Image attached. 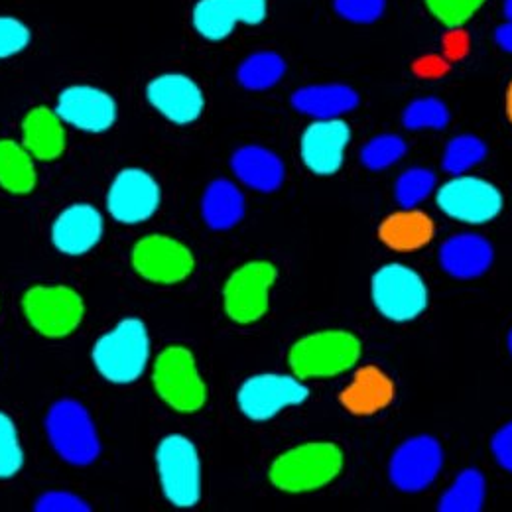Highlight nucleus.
Instances as JSON below:
<instances>
[{"instance_id":"obj_17","label":"nucleus","mask_w":512,"mask_h":512,"mask_svg":"<svg viewBox=\"0 0 512 512\" xmlns=\"http://www.w3.org/2000/svg\"><path fill=\"white\" fill-rule=\"evenodd\" d=\"M146 97L150 105L176 125L197 121L205 107V97L192 77L182 73H164L148 83Z\"/></svg>"},{"instance_id":"obj_7","label":"nucleus","mask_w":512,"mask_h":512,"mask_svg":"<svg viewBox=\"0 0 512 512\" xmlns=\"http://www.w3.org/2000/svg\"><path fill=\"white\" fill-rule=\"evenodd\" d=\"M371 292L386 320H416L428 306V288L422 276L398 262L384 264L375 272Z\"/></svg>"},{"instance_id":"obj_33","label":"nucleus","mask_w":512,"mask_h":512,"mask_svg":"<svg viewBox=\"0 0 512 512\" xmlns=\"http://www.w3.org/2000/svg\"><path fill=\"white\" fill-rule=\"evenodd\" d=\"M406 154V142L396 134H381L369 140L361 152V160L369 170H384Z\"/></svg>"},{"instance_id":"obj_3","label":"nucleus","mask_w":512,"mask_h":512,"mask_svg":"<svg viewBox=\"0 0 512 512\" xmlns=\"http://www.w3.org/2000/svg\"><path fill=\"white\" fill-rule=\"evenodd\" d=\"M361 343L347 331H318L302 337L290 351V367L298 379H327L355 367Z\"/></svg>"},{"instance_id":"obj_35","label":"nucleus","mask_w":512,"mask_h":512,"mask_svg":"<svg viewBox=\"0 0 512 512\" xmlns=\"http://www.w3.org/2000/svg\"><path fill=\"white\" fill-rule=\"evenodd\" d=\"M485 0H426L430 12L449 28L463 26Z\"/></svg>"},{"instance_id":"obj_1","label":"nucleus","mask_w":512,"mask_h":512,"mask_svg":"<svg viewBox=\"0 0 512 512\" xmlns=\"http://www.w3.org/2000/svg\"><path fill=\"white\" fill-rule=\"evenodd\" d=\"M341 469V449L329 442H312L282 453L270 467V481L286 493H310L329 485Z\"/></svg>"},{"instance_id":"obj_39","label":"nucleus","mask_w":512,"mask_h":512,"mask_svg":"<svg viewBox=\"0 0 512 512\" xmlns=\"http://www.w3.org/2000/svg\"><path fill=\"white\" fill-rule=\"evenodd\" d=\"M491 448H493V455L499 461V465L512 473V422L503 426L495 434Z\"/></svg>"},{"instance_id":"obj_19","label":"nucleus","mask_w":512,"mask_h":512,"mask_svg":"<svg viewBox=\"0 0 512 512\" xmlns=\"http://www.w3.org/2000/svg\"><path fill=\"white\" fill-rule=\"evenodd\" d=\"M103 237V217L89 203H73L64 209L52 227V241L65 255L89 253Z\"/></svg>"},{"instance_id":"obj_31","label":"nucleus","mask_w":512,"mask_h":512,"mask_svg":"<svg viewBox=\"0 0 512 512\" xmlns=\"http://www.w3.org/2000/svg\"><path fill=\"white\" fill-rule=\"evenodd\" d=\"M448 123V107L434 97L416 99L404 111V127L408 130H442Z\"/></svg>"},{"instance_id":"obj_5","label":"nucleus","mask_w":512,"mask_h":512,"mask_svg":"<svg viewBox=\"0 0 512 512\" xmlns=\"http://www.w3.org/2000/svg\"><path fill=\"white\" fill-rule=\"evenodd\" d=\"M156 467L166 499L180 507H195L201 497V463L192 440L172 434L156 449Z\"/></svg>"},{"instance_id":"obj_4","label":"nucleus","mask_w":512,"mask_h":512,"mask_svg":"<svg viewBox=\"0 0 512 512\" xmlns=\"http://www.w3.org/2000/svg\"><path fill=\"white\" fill-rule=\"evenodd\" d=\"M154 386L160 398L182 414H193L207 400L203 383L192 351L180 345L164 349L154 363Z\"/></svg>"},{"instance_id":"obj_23","label":"nucleus","mask_w":512,"mask_h":512,"mask_svg":"<svg viewBox=\"0 0 512 512\" xmlns=\"http://www.w3.org/2000/svg\"><path fill=\"white\" fill-rule=\"evenodd\" d=\"M231 166L237 178L256 192H276L284 182L282 160L262 146L239 148L233 154Z\"/></svg>"},{"instance_id":"obj_37","label":"nucleus","mask_w":512,"mask_h":512,"mask_svg":"<svg viewBox=\"0 0 512 512\" xmlns=\"http://www.w3.org/2000/svg\"><path fill=\"white\" fill-rule=\"evenodd\" d=\"M386 0H335L341 18L355 24H371L383 16Z\"/></svg>"},{"instance_id":"obj_2","label":"nucleus","mask_w":512,"mask_h":512,"mask_svg":"<svg viewBox=\"0 0 512 512\" xmlns=\"http://www.w3.org/2000/svg\"><path fill=\"white\" fill-rule=\"evenodd\" d=\"M150 359V337L146 325L136 318L123 320L99 337L93 347L97 371L111 383L128 384L140 379Z\"/></svg>"},{"instance_id":"obj_32","label":"nucleus","mask_w":512,"mask_h":512,"mask_svg":"<svg viewBox=\"0 0 512 512\" xmlns=\"http://www.w3.org/2000/svg\"><path fill=\"white\" fill-rule=\"evenodd\" d=\"M436 188V176L426 168H410L396 182V199L402 207L414 209Z\"/></svg>"},{"instance_id":"obj_44","label":"nucleus","mask_w":512,"mask_h":512,"mask_svg":"<svg viewBox=\"0 0 512 512\" xmlns=\"http://www.w3.org/2000/svg\"><path fill=\"white\" fill-rule=\"evenodd\" d=\"M505 16L512 22V0H505Z\"/></svg>"},{"instance_id":"obj_40","label":"nucleus","mask_w":512,"mask_h":512,"mask_svg":"<svg viewBox=\"0 0 512 512\" xmlns=\"http://www.w3.org/2000/svg\"><path fill=\"white\" fill-rule=\"evenodd\" d=\"M467 46H469V40L463 32H451L446 38V48L451 58H461L467 52Z\"/></svg>"},{"instance_id":"obj_18","label":"nucleus","mask_w":512,"mask_h":512,"mask_svg":"<svg viewBox=\"0 0 512 512\" xmlns=\"http://www.w3.org/2000/svg\"><path fill=\"white\" fill-rule=\"evenodd\" d=\"M351 128L341 119L316 121L302 134V160L318 176H333L345 160Z\"/></svg>"},{"instance_id":"obj_22","label":"nucleus","mask_w":512,"mask_h":512,"mask_svg":"<svg viewBox=\"0 0 512 512\" xmlns=\"http://www.w3.org/2000/svg\"><path fill=\"white\" fill-rule=\"evenodd\" d=\"M440 260L448 274L469 280L489 270L493 262V247L479 235H457L444 243Z\"/></svg>"},{"instance_id":"obj_12","label":"nucleus","mask_w":512,"mask_h":512,"mask_svg":"<svg viewBox=\"0 0 512 512\" xmlns=\"http://www.w3.org/2000/svg\"><path fill=\"white\" fill-rule=\"evenodd\" d=\"M134 270L154 284H178L193 272L192 251L166 235H148L132 251Z\"/></svg>"},{"instance_id":"obj_25","label":"nucleus","mask_w":512,"mask_h":512,"mask_svg":"<svg viewBox=\"0 0 512 512\" xmlns=\"http://www.w3.org/2000/svg\"><path fill=\"white\" fill-rule=\"evenodd\" d=\"M434 237L432 219L414 209L390 215L381 225V241L394 251H416L426 247Z\"/></svg>"},{"instance_id":"obj_42","label":"nucleus","mask_w":512,"mask_h":512,"mask_svg":"<svg viewBox=\"0 0 512 512\" xmlns=\"http://www.w3.org/2000/svg\"><path fill=\"white\" fill-rule=\"evenodd\" d=\"M416 69L422 75H440L446 69V65L442 64L438 58H426V60H422L420 64L416 65Z\"/></svg>"},{"instance_id":"obj_34","label":"nucleus","mask_w":512,"mask_h":512,"mask_svg":"<svg viewBox=\"0 0 512 512\" xmlns=\"http://www.w3.org/2000/svg\"><path fill=\"white\" fill-rule=\"evenodd\" d=\"M24 465L18 430L10 416L0 412V479L14 477Z\"/></svg>"},{"instance_id":"obj_6","label":"nucleus","mask_w":512,"mask_h":512,"mask_svg":"<svg viewBox=\"0 0 512 512\" xmlns=\"http://www.w3.org/2000/svg\"><path fill=\"white\" fill-rule=\"evenodd\" d=\"M46 430L58 455L73 465H89L99 457L101 442L83 404L60 400L46 418Z\"/></svg>"},{"instance_id":"obj_9","label":"nucleus","mask_w":512,"mask_h":512,"mask_svg":"<svg viewBox=\"0 0 512 512\" xmlns=\"http://www.w3.org/2000/svg\"><path fill=\"white\" fill-rule=\"evenodd\" d=\"M276 282V268L270 262L255 260L237 268L223 290L227 316L237 323H255L268 312V294Z\"/></svg>"},{"instance_id":"obj_28","label":"nucleus","mask_w":512,"mask_h":512,"mask_svg":"<svg viewBox=\"0 0 512 512\" xmlns=\"http://www.w3.org/2000/svg\"><path fill=\"white\" fill-rule=\"evenodd\" d=\"M485 503V477L477 469H465L440 501L442 512H479Z\"/></svg>"},{"instance_id":"obj_24","label":"nucleus","mask_w":512,"mask_h":512,"mask_svg":"<svg viewBox=\"0 0 512 512\" xmlns=\"http://www.w3.org/2000/svg\"><path fill=\"white\" fill-rule=\"evenodd\" d=\"M394 386L377 367H365L341 394V404L357 416H371L390 404Z\"/></svg>"},{"instance_id":"obj_29","label":"nucleus","mask_w":512,"mask_h":512,"mask_svg":"<svg viewBox=\"0 0 512 512\" xmlns=\"http://www.w3.org/2000/svg\"><path fill=\"white\" fill-rule=\"evenodd\" d=\"M286 71L284 60L274 52H258L239 67V83L251 91H264L274 87Z\"/></svg>"},{"instance_id":"obj_30","label":"nucleus","mask_w":512,"mask_h":512,"mask_svg":"<svg viewBox=\"0 0 512 512\" xmlns=\"http://www.w3.org/2000/svg\"><path fill=\"white\" fill-rule=\"evenodd\" d=\"M487 156V146L481 138L473 134L455 136L444 152V170L449 174L461 176L473 166L481 164Z\"/></svg>"},{"instance_id":"obj_41","label":"nucleus","mask_w":512,"mask_h":512,"mask_svg":"<svg viewBox=\"0 0 512 512\" xmlns=\"http://www.w3.org/2000/svg\"><path fill=\"white\" fill-rule=\"evenodd\" d=\"M495 40H497V44H499L505 52L512 54V22H507V24H503V26L497 28Z\"/></svg>"},{"instance_id":"obj_13","label":"nucleus","mask_w":512,"mask_h":512,"mask_svg":"<svg viewBox=\"0 0 512 512\" xmlns=\"http://www.w3.org/2000/svg\"><path fill=\"white\" fill-rule=\"evenodd\" d=\"M444 465V451L436 438L418 436L404 442L390 459V481L406 493L424 491L432 485Z\"/></svg>"},{"instance_id":"obj_10","label":"nucleus","mask_w":512,"mask_h":512,"mask_svg":"<svg viewBox=\"0 0 512 512\" xmlns=\"http://www.w3.org/2000/svg\"><path fill=\"white\" fill-rule=\"evenodd\" d=\"M310 396L308 386L296 375H274L264 373L247 379L239 388L237 402L241 412L255 420L264 422L280 414L288 406H298Z\"/></svg>"},{"instance_id":"obj_38","label":"nucleus","mask_w":512,"mask_h":512,"mask_svg":"<svg viewBox=\"0 0 512 512\" xmlns=\"http://www.w3.org/2000/svg\"><path fill=\"white\" fill-rule=\"evenodd\" d=\"M36 511L40 512H87L91 511L89 505L79 499L77 495L65 491H52L38 499Z\"/></svg>"},{"instance_id":"obj_14","label":"nucleus","mask_w":512,"mask_h":512,"mask_svg":"<svg viewBox=\"0 0 512 512\" xmlns=\"http://www.w3.org/2000/svg\"><path fill=\"white\" fill-rule=\"evenodd\" d=\"M107 207L119 223H144L160 207V186L148 172L127 168L113 180L107 193Z\"/></svg>"},{"instance_id":"obj_21","label":"nucleus","mask_w":512,"mask_h":512,"mask_svg":"<svg viewBox=\"0 0 512 512\" xmlns=\"http://www.w3.org/2000/svg\"><path fill=\"white\" fill-rule=\"evenodd\" d=\"M22 144L36 160H58L65 150L64 121L48 107L32 109L22 123Z\"/></svg>"},{"instance_id":"obj_36","label":"nucleus","mask_w":512,"mask_h":512,"mask_svg":"<svg viewBox=\"0 0 512 512\" xmlns=\"http://www.w3.org/2000/svg\"><path fill=\"white\" fill-rule=\"evenodd\" d=\"M30 40L32 32L22 20L14 16H0V60L24 52Z\"/></svg>"},{"instance_id":"obj_16","label":"nucleus","mask_w":512,"mask_h":512,"mask_svg":"<svg viewBox=\"0 0 512 512\" xmlns=\"http://www.w3.org/2000/svg\"><path fill=\"white\" fill-rule=\"evenodd\" d=\"M56 113L60 119L83 132H105L117 121L115 99L91 85H73L60 93Z\"/></svg>"},{"instance_id":"obj_45","label":"nucleus","mask_w":512,"mask_h":512,"mask_svg":"<svg viewBox=\"0 0 512 512\" xmlns=\"http://www.w3.org/2000/svg\"><path fill=\"white\" fill-rule=\"evenodd\" d=\"M509 349H511V353H512V331H511V335H509Z\"/></svg>"},{"instance_id":"obj_8","label":"nucleus","mask_w":512,"mask_h":512,"mask_svg":"<svg viewBox=\"0 0 512 512\" xmlns=\"http://www.w3.org/2000/svg\"><path fill=\"white\" fill-rule=\"evenodd\" d=\"M22 308L30 325L52 339L73 333L85 314L81 296L67 286H34L24 294Z\"/></svg>"},{"instance_id":"obj_20","label":"nucleus","mask_w":512,"mask_h":512,"mask_svg":"<svg viewBox=\"0 0 512 512\" xmlns=\"http://www.w3.org/2000/svg\"><path fill=\"white\" fill-rule=\"evenodd\" d=\"M292 105L296 111L316 121H331L351 113L359 105V95L355 89L339 83L310 85L292 95Z\"/></svg>"},{"instance_id":"obj_43","label":"nucleus","mask_w":512,"mask_h":512,"mask_svg":"<svg viewBox=\"0 0 512 512\" xmlns=\"http://www.w3.org/2000/svg\"><path fill=\"white\" fill-rule=\"evenodd\" d=\"M507 115H509L512 123V83L511 87H509V93H507Z\"/></svg>"},{"instance_id":"obj_27","label":"nucleus","mask_w":512,"mask_h":512,"mask_svg":"<svg viewBox=\"0 0 512 512\" xmlns=\"http://www.w3.org/2000/svg\"><path fill=\"white\" fill-rule=\"evenodd\" d=\"M38 182L34 156L14 140H0V188L14 195L34 192Z\"/></svg>"},{"instance_id":"obj_26","label":"nucleus","mask_w":512,"mask_h":512,"mask_svg":"<svg viewBox=\"0 0 512 512\" xmlns=\"http://www.w3.org/2000/svg\"><path fill=\"white\" fill-rule=\"evenodd\" d=\"M201 213L211 229L227 231L243 219L245 197L235 184L227 180H217L209 184V188L205 190L201 201Z\"/></svg>"},{"instance_id":"obj_11","label":"nucleus","mask_w":512,"mask_h":512,"mask_svg":"<svg viewBox=\"0 0 512 512\" xmlns=\"http://www.w3.org/2000/svg\"><path fill=\"white\" fill-rule=\"evenodd\" d=\"M438 205L455 221L483 225L501 213L503 195L487 180L457 176L438 192Z\"/></svg>"},{"instance_id":"obj_15","label":"nucleus","mask_w":512,"mask_h":512,"mask_svg":"<svg viewBox=\"0 0 512 512\" xmlns=\"http://www.w3.org/2000/svg\"><path fill=\"white\" fill-rule=\"evenodd\" d=\"M266 14V0H199L193 8V28L199 36L219 42L229 38L237 24L256 26Z\"/></svg>"}]
</instances>
